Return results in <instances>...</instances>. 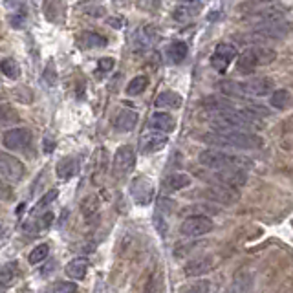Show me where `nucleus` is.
I'll return each mask as SVG.
<instances>
[{"label":"nucleus","mask_w":293,"mask_h":293,"mask_svg":"<svg viewBox=\"0 0 293 293\" xmlns=\"http://www.w3.org/2000/svg\"><path fill=\"white\" fill-rule=\"evenodd\" d=\"M201 140L209 145L216 147H235V149H245V150H257L264 147V140L253 132L244 130H233V128H220L215 132H207L201 136Z\"/></svg>","instance_id":"obj_1"},{"label":"nucleus","mask_w":293,"mask_h":293,"mask_svg":"<svg viewBox=\"0 0 293 293\" xmlns=\"http://www.w3.org/2000/svg\"><path fill=\"white\" fill-rule=\"evenodd\" d=\"M209 121L215 125L216 130L220 128H233V130L253 132L260 128L258 119L244 112L242 108H228L218 110V112H209Z\"/></svg>","instance_id":"obj_2"},{"label":"nucleus","mask_w":293,"mask_h":293,"mask_svg":"<svg viewBox=\"0 0 293 293\" xmlns=\"http://www.w3.org/2000/svg\"><path fill=\"white\" fill-rule=\"evenodd\" d=\"M198 162L207 169L213 171H223V169H242V167H250L251 162L240 156H233V154L222 152V150H204L198 156Z\"/></svg>","instance_id":"obj_3"},{"label":"nucleus","mask_w":293,"mask_h":293,"mask_svg":"<svg viewBox=\"0 0 293 293\" xmlns=\"http://www.w3.org/2000/svg\"><path fill=\"white\" fill-rule=\"evenodd\" d=\"M289 33V24L280 18V20L272 22H258L255 26L253 33L247 35L244 40H251V42H264V40H280L286 39Z\"/></svg>","instance_id":"obj_4"},{"label":"nucleus","mask_w":293,"mask_h":293,"mask_svg":"<svg viewBox=\"0 0 293 293\" xmlns=\"http://www.w3.org/2000/svg\"><path fill=\"white\" fill-rule=\"evenodd\" d=\"M213 229H215V223L206 215L189 216V218H185L184 222H182V226H179V231L185 236H201L211 233Z\"/></svg>","instance_id":"obj_5"},{"label":"nucleus","mask_w":293,"mask_h":293,"mask_svg":"<svg viewBox=\"0 0 293 293\" xmlns=\"http://www.w3.org/2000/svg\"><path fill=\"white\" fill-rule=\"evenodd\" d=\"M136 165V152L130 145H123L119 147L118 152L114 156V174L125 176L134 169Z\"/></svg>","instance_id":"obj_6"},{"label":"nucleus","mask_w":293,"mask_h":293,"mask_svg":"<svg viewBox=\"0 0 293 293\" xmlns=\"http://www.w3.org/2000/svg\"><path fill=\"white\" fill-rule=\"evenodd\" d=\"M31 141V132L28 128H9V130L4 132L2 136V145L9 150H22L26 149Z\"/></svg>","instance_id":"obj_7"},{"label":"nucleus","mask_w":293,"mask_h":293,"mask_svg":"<svg viewBox=\"0 0 293 293\" xmlns=\"http://www.w3.org/2000/svg\"><path fill=\"white\" fill-rule=\"evenodd\" d=\"M0 171H2V178L15 184V182H18L24 176V165L18 162L17 157L4 152L0 156Z\"/></svg>","instance_id":"obj_8"},{"label":"nucleus","mask_w":293,"mask_h":293,"mask_svg":"<svg viewBox=\"0 0 293 293\" xmlns=\"http://www.w3.org/2000/svg\"><path fill=\"white\" fill-rule=\"evenodd\" d=\"M130 193H132V198L136 200L138 206H147L154 196V187L150 184L149 178H136L132 182V187H130Z\"/></svg>","instance_id":"obj_9"},{"label":"nucleus","mask_w":293,"mask_h":293,"mask_svg":"<svg viewBox=\"0 0 293 293\" xmlns=\"http://www.w3.org/2000/svg\"><path fill=\"white\" fill-rule=\"evenodd\" d=\"M235 57H236V48L233 44H220L218 48L215 50V53L211 55V64H213L215 70L226 72Z\"/></svg>","instance_id":"obj_10"},{"label":"nucleus","mask_w":293,"mask_h":293,"mask_svg":"<svg viewBox=\"0 0 293 293\" xmlns=\"http://www.w3.org/2000/svg\"><path fill=\"white\" fill-rule=\"evenodd\" d=\"M245 97H262L273 92V81L269 77H253L242 83Z\"/></svg>","instance_id":"obj_11"},{"label":"nucleus","mask_w":293,"mask_h":293,"mask_svg":"<svg viewBox=\"0 0 293 293\" xmlns=\"http://www.w3.org/2000/svg\"><path fill=\"white\" fill-rule=\"evenodd\" d=\"M167 141H169V138L165 136V132L154 130L149 132V134H143L140 141V149L143 154H154L157 150H162L167 145Z\"/></svg>","instance_id":"obj_12"},{"label":"nucleus","mask_w":293,"mask_h":293,"mask_svg":"<svg viewBox=\"0 0 293 293\" xmlns=\"http://www.w3.org/2000/svg\"><path fill=\"white\" fill-rule=\"evenodd\" d=\"M201 196H206L209 201H218V204H233L236 200V194L231 191V187L220 184H215L211 185V187L204 189Z\"/></svg>","instance_id":"obj_13"},{"label":"nucleus","mask_w":293,"mask_h":293,"mask_svg":"<svg viewBox=\"0 0 293 293\" xmlns=\"http://www.w3.org/2000/svg\"><path fill=\"white\" fill-rule=\"evenodd\" d=\"M215 258L213 257H198L189 260L184 266V273L187 277H200L204 273H209L213 267H215Z\"/></svg>","instance_id":"obj_14"},{"label":"nucleus","mask_w":293,"mask_h":293,"mask_svg":"<svg viewBox=\"0 0 293 293\" xmlns=\"http://www.w3.org/2000/svg\"><path fill=\"white\" fill-rule=\"evenodd\" d=\"M189 185H191V178L187 174H182V172H174V174L167 176L163 179V191L165 193H176V191H182Z\"/></svg>","instance_id":"obj_15"},{"label":"nucleus","mask_w":293,"mask_h":293,"mask_svg":"<svg viewBox=\"0 0 293 293\" xmlns=\"http://www.w3.org/2000/svg\"><path fill=\"white\" fill-rule=\"evenodd\" d=\"M258 66H260V62H258V59H257V55H255L253 50H247V52H244L240 57H238V61H236V70L240 72V74H244V75L253 74Z\"/></svg>","instance_id":"obj_16"},{"label":"nucleus","mask_w":293,"mask_h":293,"mask_svg":"<svg viewBox=\"0 0 293 293\" xmlns=\"http://www.w3.org/2000/svg\"><path fill=\"white\" fill-rule=\"evenodd\" d=\"M150 127L154 130H160V132H172L176 128V121L172 119L171 114L167 112H156V114L150 118Z\"/></svg>","instance_id":"obj_17"},{"label":"nucleus","mask_w":293,"mask_h":293,"mask_svg":"<svg viewBox=\"0 0 293 293\" xmlns=\"http://www.w3.org/2000/svg\"><path fill=\"white\" fill-rule=\"evenodd\" d=\"M116 130L119 132H130L138 125V114L134 110H123L116 118Z\"/></svg>","instance_id":"obj_18"},{"label":"nucleus","mask_w":293,"mask_h":293,"mask_svg":"<svg viewBox=\"0 0 293 293\" xmlns=\"http://www.w3.org/2000/svg\"><path fill=\"white\" fill-rule=\"evenodd\" d=\"M86 272H88V262L84 258H74V260L66 264L64 267L66 277H70V279L74 280H83L84 277H86Z\"/></svg>","instance_id":"obj_19"},{"label":"nucleus","mask_w":293,"mask_h":293,"mask_svg":"<svg viewBox=\"0 0 293 293\" xmlns=\"http://www.w3.org/2000/svg\"><path fill=\"white\" fill-rule=\"evenodd\" d=\"M77 169H79L77 160H75V157H72V156H66L57 163V167H55V172H57V176L61 179H68V178H72V176H75Z\"/></svg>","instance_id":"obj_20"},{"label":"nucleus","mask_w":293,"mask_h":293,"mask_svg":"<svg viewBox=\"0 0 293 293\" xmlns=\"http://www.w3.org/2000/svg\"><path fill=\"white\" fill-rule=\"evenodd\" d=\"M184 103L182 96L176 92H171V90H167V92H162L160 96L156 97V106L157 108H179Z\"/></svg>","instance_id":"obj_21"},{"label":"nucleus","mask_w":293,"mask_h":293,"mask_svg":"<svg viewBox=\"0 0 293 293\" xmlns=\"http://www.w3.org/2000/svg\"><path fill=\"white\" fill-rule=\"evenodd\" d=\"M218 90L228 97H235V99H244V86L238 81H222L218 84Z\"/></svg>","instance_id":"obj_22"},{"label":"nucleus","mask_w":293,"mask_h":293,"mask_svg":"<svg viewBox=\"0 0 293 293\" xmlns=\"http://www.w3.org/2000/svg\"><path fill=\"white\" fill-rule=\"evenodd\" d=\"M200 13V8L193 4H185V6H178V8L172 11V18L176 22H187V20H193L196 15Z\"/></svg>","instance_id":"obj_23"},{"label":"nucleus","mask_w":293,"mask_h":293,"mask_svg":"<svg viewBox=\"0 0 293 293\" xmlns=\"http://www.w3.org/2000/svg\"><path fill=\"white\" fill-rule=\"evenodd\" d=\"M211 291V282L207 279H198L194 282H189L179 288L178 293H209Z\"/></svg>","instance_id":"obj_24"},{"label":"nucleus","mask_w":293,"mask_h":293,"mask_svg":"<svg viewBox=\"0 0 293 293\" xmlns=\"http://www.w3.org/2000/svg\"><path fill=\"white\" fill-rule=\"evenodd\" d=\"M83 215L86 218V222H94L99 215V201L96 196H90L83 201Z\"/></svg>","instance_id":"obj_25"},{"label":"nucleus","mask_w":293,"mask_h":293,"mask_svg":"<svg viewBox=\"0 0 293 293\" xmlns=\"http://www.w3.org/2000/svg\"><path fill=\"white\" fill-rule=\"evenodd\" d=\"M269 103L272 106H275L277 110H284L286 106L289 105V92L284 90V88H280V90H275L269 97Z\"/></svg>","instance_id":"obj_26"},{"label":"nucleus","mask_w":293,"mask_h":293,"mask_svg":"<svg viewBox=\"0 0 293 293\" xmlns=\"http://www.w3.org/2000/svg\"><path fill=\"white\" fill-rule=\"evenodd\" d=\"M147 84H149L147 77H145V75H138V77H134L130 83H128L127 94H128V96H140L141 92H145Z\"/></svg>","instance_id":"obj_27"},{"label":"nucleus","mask_w":293,"mask_h":293,"mask_svg":"<svg viewBox=\"0 0 293 293\" xmlns=\"http://www.w3.org/2000/svg\"><path fill=\"white\" fill-rule=\"evenodd\" d=\"M169 57L174 62H182L187 57V44L178 40V42H172L171 48H169Z\"/></svg>","instance_id":"obj_28"},{"label":"nucleus","mask_w":293,"mask_h":293,"mask_svg":"<svg viewBox=\"0 0 293 293\" xmlns=\"http://www.w3.org/2000/svg\"><path fill=\"white\" fill-rule=\"evenodd\" d=\"M2 74L8 79H18L20 77V66L15 59H4L2 61Z\"/></svg>","instance_id":"obj_29"},{"label":"nucleus","mask_w":293,"mask_h":293,"mask_svg":"<svg viewBox=\"0 0 293 293\" xmlns=\"http://www.w3.org/2000/svg\"><path fill=\"white\" fill-rule=\"evenodd\" d=\"M48 255H50V245L48 244H40V245H37L35 250L31 251L30 253V264H40V262H44L46 258H48Z\"/></svg>","instance_id":"obj_30"},{"label":"nucleus","mask_w":293,"mask_h":293,"mask_svg":"<svg viewBox=\"0 0 293 293\" xmlns=\"http://www.w3.org/2000/svg\"><path fill=\"white\" fill-rule=\"evenodd\" d=\"M253 52L260 64H269V62H273L277 57V53L273 52V50L266 48V46H257V48H253Z\"/></svg>","instance_id":"obj_31"},{"label":"nucleus","mask_w":293,"mask_h":293,"mask_svg":"<svg viewBox=\"0 0 293 293\" xmlns=\"http://www.w3.org/2000/svg\"><path fill=\"white\" fill-rule=\"evenodd\" d=\"M242 110H244V112H247L250 116H253V118H257V119L267 118V116L272 114V112H269V110H267L266 106L257 105V103H247V105H245Z\"/></svg>","instance_id":"obj_32"},{"label":"nucleus","mask_w":293,"mask_h":293,"mask_svg":"<svg viewBox=\"0 0 293 293\" xmlns=\"http://www.w3.org/2000/svg\"><path fill=\"white\" fill-rule=\"evenodd\" d=\"M15 275H17V264H15V262L6 264V266L2 267V273H0V282H2V288H6V286H8L9 282L15 279Z\"/></svg>","instance_id":"obj_33"},{"label":"nucleus","mask_w":293,"mask_h":293,"mask_svg":"<svg viewBox=\"0 0 293 293\" xmlns=\"http://www.w3.org/2000/svg\"><path fill=\"white\" fill-rule=\"evenodd\" d=\"M84 44H86V48H101V46H106V39L97 35V33H86Z\"/></svg>","instance_id":"obj_34"},{"label":"nucleus","mask_w":293,"mask_h":293,"mask_svg":"<svg viewBox=\"0 0 293 293\" xmlns=\"http://www.w3.org/2000/svg\"><path fill=\"white\" fill-rule=\"evenodd\" d=\"M59 196V191H55V189H52V191H48V193L44 194L42 198H40V201L39 204H37V207L33 211H31V215H35L37 211H40L42 209V207H46V206H50V204H52L53 200H55V198Z\"/></svg>","instance_id":"obj_35"},{"label":"nucleus","mask_w":293,"mask_h":293,"mask_svg":"<svg viewBox=\"0 0 293 293\" xmlns=\"http://www.w3.org/2000/svg\"><path fill=\"white\" fill-rule=\"evenodd\" d=\"M247 284H250V280H247V277H238V279L233 282L231 286L228 288V291L226 293H244L245 288H247Z\"/></svg>","instance_id":"obj_36"},{"label":"nucleus","mask_w":293,"mask_h":293,"mask_svg":"<svg viewBox=\"0 0 293 293\" xmlns=\"http://www.w3.org/2000/svg\"><path fill=\"white\" fill-rule=\"evenodd\" d=\"M18 121V116L13 108L9 105L2 106V125H8V123H17Z\"/></svg>","instance_id":"obj_37"},{"label":"nucleus","mask_w":293,"mask_h":293,"mask_svg":"<svg viewBox=\"0 0 293 293\" xmlns=\"http://www.w3.org/2000/svg\"><path fill=\"white\" fill-rule=\"evenodd\" d=\"M52 222H53V213L52 211H46V213H42V215L39 216V220H37V228H39L40 231H46V229H50Z\"/></svg>","instance_id":"obj_38"},{"label":"nucleus","mask_w":293,"mask_h":293,"mask_svg":"<svg viewBox=\"0 0 293 293\" xmlns=\"http://www.w3.org/2000/svg\"><path fill=\"white\" fill-rule=\"evenodd\" d=\"M172 209H174V204H172V200H169V198H160V200H157V211H160L162 215H165V213H171Z\"/></svg>","instance_id":"obj_39"},{"label":"nucleus","mask_w":293,"mask_h":293,"mask_svg":"<svg viewBox=\"0 0 293 293\" xmlns=\"http://www.w3.org/2000/svg\"><path fill=\"white\" fill-rule=\"evenodd\" d=\"M97 68H99L101 72H110L112 68H114V59H110V57L101 59L99 64H97Z\"/></svg>","instance_id":"obj_40"},{"label":"nucleus","mask_w":293,"mask_h":293,"mask_svg":"<svg viewBox=\"0 0 293 293\" xmlns=\"http://www.w3.org/2000/svg\"><path fill=\"white\" fill-rule=\"evenodd\" d=\"M207 211H211L213 213V207H207V206H194V207H187V209H184V213H200V215H204V213H207Z\"/></svg>","instance_id":"obj_41"},{"label":"nucleus","mask_w":293,"mask_h":293,"mask_svg":"<svg viewBox=\"0 0 293 293\" xmlns=\"http://www.w3.org/2000/svg\"><path fill=\"white\" fill-rule=\"evenodd\" d=\"M53 149H55V141L52 140V138H44V141H42V150L46 154H52L53 152Z\"/></svg>","instance_id":"obj_42"},{"label":"nucleus","mask_w":293,"mask_h":293,"mask_svg":"<svg viewBox=\"0 0 293 293\" xmlns=\"http://www.w3.org/2000/svg\"><path fill=\"white\" fill-rule=\"evenodd\" d=\"M44 77H46V81H48L50 84L55 83V77H57V75L53 74V64H48V66H46V70H44Z\"/></svg>","instance_id":"obj_43"},{"label":"nucleus","mask_w":293,"mask_h":293,"mask_svg":"<svg viewBox=\"0 0 293 293\" xmlns=\"http://www.w3.org/2000/svg\"><path fill=\"white\" fill-rule=\"evenodd\" d=\"M53 267H55V262H53V260H48V262H46L42 267H40V273H42V275H48V273L52 272Z\"/></svg>","instance_id":"obj_44"},{"label":"nucleus","mask_w":293,"mask_h":293,"mask_svg":"<svg viewBox=\"0 0 293 293\" xmlns=\"http://www.w3.org/2000/svg\"><path fill=\"white\" fill-rule=\"evenodd\" d=\"M77 286L75 284H61V293H75Z\"/></svg>","instance_id":"obj_45"},{"label":"nucleus","mask_w":293,"mask_h":293,"mask_svg":"<svg viewBox=\"0 0 293 293\" xmlns=\"http://www.w3.org/2000/svg\"><path fill=\"white\" fill-rule=\"evenodd\" d=\"M189 2H198V0H189Z\"/></svg>","instance_id":"obj_46"}]
</instances>
